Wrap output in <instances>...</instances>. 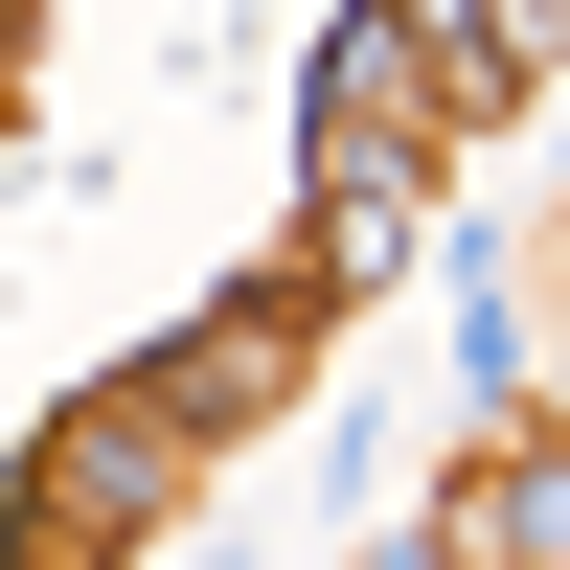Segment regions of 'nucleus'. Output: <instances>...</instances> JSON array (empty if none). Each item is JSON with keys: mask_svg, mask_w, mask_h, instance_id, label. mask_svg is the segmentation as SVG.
I'll return each instance as SVG.
<instances>
[]
</instances>
